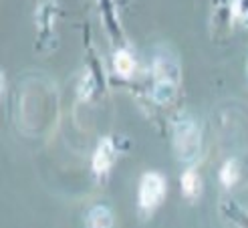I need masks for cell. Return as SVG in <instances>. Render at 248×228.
Segmentation results:
<instances>
[{"mask_svg": "<svg viewBox=\"0 0 248 228\" xmlns=\"http://www.w3.org/2000/svg\"><path fill=\"white\" fill-rule=\"evenodd\" d=\"M202 135L192 117H180L173 125V149L180 162L190 163L200 156Z\"/></svg>", "mask_w": 248, "mask_h": 228, "instance_id": "6da1fadb", "label": "cell"}, {"mask_svg": "<svg viewBox=\"0 0 248 228\" xmlns=\"http://www.w3.org/2000/svg\"><path fill=\"white\" fill-rule=\"evenodd\" d=\"M176 67L164 57H155L154 61V99L157 103H168L173 97L178 87V79H176Z\"/></svg>", "mask_w": 248, "mask_h": 228, "instance_id": "7a4b0ae2", "label": "cell"}, {"mask_svg": "<svg viewBox=\"0 0 248 228\" xmlns=\"http://www.w3.org/2000/svg\"><path fill=\"white\" fill-rule=\"evenodd\" d=\"M166 180L162 174L157 172H147L141 182H140V190H138V202L143 210H154L159 202L166 196Z\"/></svg>", "mask_w": 248, "mask_h": 228, "instance_id": "3957f363", "label": "cell"}, {"mask_svg": "<svg viewBox=\"0 0 248 228\" xmlns=\"http://www.w3.org/2000/svg\"><path fill=\"white\" fill-rule=\"evenodd\" d=\"M113 156H115V149L111 139H101L99 142V147L95 149V156H93V172L95 174H103L111 168L113 163Z\"/></svg>", "mask_w": 248, "mask_h": 228, "instance_id": "277c9868", "label": "cell"}, {"mask_svg": "<svg viewBox=\"0 0 248 228\" xmlns=\"http://www.w3.org/2000/svg\"><path fill=\"white\" fill-rule=\"evenodd\" d=\"M87 226H89V228H111V226H113V216H111L109 208H105V206H95V208L89 212Z\"/></svg>", "mask_w": 248, "mask_h": 228, "instance_id": "5b68a950", "label": "cell"}, {"mask_svg": "<svg viewBox=\"0 0 248 228\" xmlns=\"http://www.w3.org/2000/svg\"><path fill=\"white\" fill-rule=\"evenodd\" d=\"M113 69L119 77H131V73L135 69V61H133L131 53H127V50H117L113 55Z\"/></svg>", "mask_w": 248, "mask_h": 228, "instance_id": "8992f818", "label": "cell"}, {"mask_svg": "<svg viewBox=\"0 0 248 228\" xmlns=\"http://www.w3.org/2000/svg\"><path fill=\"white\" fill-rule=\"evenodd\" d=\"M200 188H202V184H200V176L196 174L194 168L186 170V172L182 174V192L188 196V198H196V194L200 192Z\"/></svg>", "mask_w": 248, "mask_h": 228, "instance_id": "52a82bcc", "label": "cell"}, {"mask_svg": "<svg viewBox=\"0 0 248 228\" xmlns=\"http://www.w3.org/2000/svg\"><path fill=\"white\" fill-rule=\"evenodd\" d=\"M238 176H240V172H238V166H236V162L234 160H228L224 166L220 168V182L224 186H228V188L236 184Z\"/></svg>", "mask_w": 248, "mask_h": 228, "instance_id": "ba28073f", "label": "cell"}, {"mask_svg": "<svg viewBox=\"0 0 248 228\" xmlns=\"http://www.w3.org/2000/svg\"><path fill=\"white\" fill-rule=\"evenodd\" d=\"M246 85H248V57H246Z\"/></svg>", "mask_w": 248, "mask_h": 228, "instance_id": "9c48e42d", "label": "cell"}]
</instances>
